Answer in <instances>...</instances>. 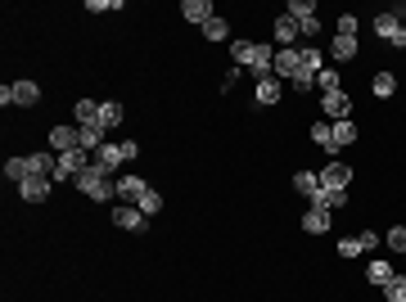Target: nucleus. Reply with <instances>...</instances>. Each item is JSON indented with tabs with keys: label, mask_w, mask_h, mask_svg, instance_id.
<instances>
[{
	"label": "nucleus",
	"mask_w": 406,
	"mask_h": 302,
	"mask_svg": "<svg viewBox=\"0 0 406 302\" xmlns=\"http://www.w3.org/2000/svg\"><path fill=\"white\" fill-rule=\"evenodd\" d=\"M100 144H108V140H104V127H100V122L81 127V149H86V153H95V149H100Z\"/></svg>",
	"instance_id": "22"
},
{
	"label": "nucleus",
	"mask_w": 406,
	"mask_h": 302,
	"mask_svg": "<svg viewBox=\"0 0 406 302\" xmlns=\"http://www.w3.org/2000/svg\"><path fill=\"white\" fill-rule=\"evenodd\" d=\"M280 95H285V81L271 72V77H257V104H276Z\"/></svg>",
	"instance_id": "14"
},
{
	"label": "nucleus",
	"mask_w": 406,
	"mask_h": 302,
	"mask_svg": "<svg viewBox=\"0 0 406 302\" xmlns=\"http://www.w3.org/2000/svg\"><path fill=\"white\" fill-rule=\"evenodd\" d=\"M145 194H150V185L140 176H118V203H140Z\"/></svg>",
	"instance_id": "9"
},
{
	"label": "nucleus",
	"mask_w": 406,
	"mask_h": 302,
	"mask_svg": "<svg viewBox=\"0 0 406 302\" xmlns=\"http://www.w3.org/2000/svg\"><path fill=\"white\" fill-rule=\"evenodd\" d=\"M356 28H361L356 14H339V32H334V36H356Z\"/></svg>",
	"instance_id": "34"
},
{
	"label": "nucleus",
	"mask_w": 406,
	"mask_h": 302,
	"mask_svg": "<svg viewBox=\"0 0 406 302\" xmlns=\"http://www.w3.org/2000/svg\"><path fill=\"white\" fill-rule=\"evenodd\" d=\"M36 100H41V86L36 81H14V86H0V104H18V108H32Z\"/></svg>",
	"instance_id": "5"
},
{
	"label": "nucleus",
	"mask_w": 406,
	"mask_h": 302,
	"mask_svg": "<svg viewBox=\"0 0 406 302\" xmlns=\"http://www.w3.org/2000/svg\"><path fill=\"white\" fill-rule=\"evenodd\" d=\"M303 231L307 235H325L329 231V208H307L303 212Z\"/></svg>",
	"instance_id": "15"
},
{
	"label": "nucleus",
	"mask_w": 406,
	"mask_h": 302,
	"mask_svg": "<svg viewBox=\"0 0 406 302\" xmlns=\"http://www.w3.org/2000/svg\"><path fill=\"white\" fill-rule=\"evenodd\" d=\"M72 185L81 190V194H91L95 203H108V199H118V180L108 176V172H100V167H81L77 176H72Z\"/></svg>",
	"instance_id": "2"
},
{
	"label": "nucleus",
	"mask_w": 406,
	"mask_h": 302,
	"mask_svg": "<svg viewBox=\"0 0 406 302\" xmlns=\"http://www.w3.org/2000/svg\"><path fill=\"white\" fill-rule=\"evenodd\" d=\"M312 140L321 144V149L329 153V163H334V153H339V144H334V127H329V122H312Z\"/></svg>",
	"instance_id": "17"
},
{
	"label": "nucleus",
	"mask_w": 406,
	"mask_h": 302,
	"mask_svg": "<svg viewBox=\"0 0 406 302\" xmlns=\"http://www.w3.org/2000/svg\"><path fill=\"white\" fill-rule=\"evenodd\" d=\"M352 140H356V127L348 122V117H343V122H334V144H339V149H348Z\"/></svg>",
	"instance_id": "28"
},
{
	"label": "nucleus",
	"mask_w": 406,
	"mask_h": 302,
	"mask_svg": "<svg viewBox=\"0 0 406 302\" xmlns=\"http://www.w3.org/2000/svg\"><path fill=\"white\" fill-rule=\"evenodd\" d=\"M348 180H352V167L348 163H329L325 172H321V190H348Z\"/></svg>",
	"instance_id": "12"
},
{
	"label": "nucleus",
	"mask_w": 406,
	"mask_h": 302,
	"mask_svg": "<svg viewBox=\"0 0 406 302\" xmlns=\"http://www.w3.org/2000/svg\"><path fill=\"white\" fill-rule=\"evenodd\" d=\"M199 32H203V41H226V36H230V28H226V18H217V14L208 18V23H203Z\"/></svg>",
	"instance_id": "24"
},
{
	"label": "nucleus",
	"mask_w": 406,
	"mask_h": 302,
	"mask_svg": "<svg viewBox=\"0 0 406 302\" xmlns=\"http://www.w3.org/2000/svg\"><path fill=\"white\" fill-rule=\"evenodd\" d=\"M135 153H140V144H135V140H122V144L108 140V144H100V149H95V158H91V163L100 167V172L113 176V172H118V163H131Z\"/></svg>",
	"instance_id": "3"
},
{
	"label": "nucleus",
	"mask_w": 406,
	"mask_h": 302,
	"mask_svg": "<svg viewBox=\"0 0 406 302\" xmlns=\"http://www.w3.org/2000/svg\"><path fill=\"white\" fill-rule=\"evenodd\" d=\"M375 32L384 36L393 50H406V28H402V18H397V14H379V18H375Z\"/></svg>",
	"instance_id": "6"
},
{
	"label": "nucleus",
	"mask_w": 406,
	"mask_h": 302,
	"mask_svg": "<svg viewBox=\"0 0 406 302\" xmlns=\"http://www.w3.org/2000/svg\"><path fill=\"white\" fill-rule=\"evenodd\" d=\"M321 108H325V117H334V122H343V117L352 113V100H348L343 91H334V95H325V100H321Z\"/></svg>",
	"instance_id": "13"
},
{
	"label": "nucleus",
	"mask_w": 406,
	"mask_h": 302,
	"mask_svg": "<svg viewBox=\"0 0 406 302\" xmlns=\"http://www.w3.org/2000/svg\"><path fill=\"white\" fill-rule=\"evenodd\" d=\"M325 68V50H316V45H307V50H298V77L289 81V86H298V91H307V86H316V72Z\"/></svg>",
	"instance_id": "4"
},
{
	"label": "nucleus",
	"mask_w": 406,
	"mask_h": 302,
	"mask_svg": "<svg viewBox=\"0 0 406 302\" xmlns=\"http://www.w3.org/2000/svg\"><path fill=\"white\" fill-rule=\"evenodd\" d=\"M402 257H406V252H402Z\"/></svg>",
	"instance_id": "38"
},
{
	"label": "nucleus",
	"mask_w": 406,
	"mask_h": 302,
	"mask_svg": "<svg viewBox=\"0 0 406 302\" xmlns=\"http://www.w3.org/2000/svg\"><path fill=\"white\" fill-rule=\"evenodd\" d=\"M316 86H321L325 95H334V91L343 86V81H339V72H334V68H329V64H325L321 72H316Z\"/></svg>",
	"instance_id": "27"
},
{
	"label": "nucleus",
	"mask_w": 406,
	"mask_h": 302,
	"mask_svg": "<svg viewBox=\"0 0 406 302\" xmlns=\"http://www.w3.org/2000/svg\"><path fill=\"white\" fill-rule=\"evenodd\" d=\"M135 208H140L145 216H154V212H163V194H154V190H150V194H145L140 203H135Z\"/></svg>",
	"instance_id": "31"
},
{
	"label": "nucleus",
	"mask_w": 406,
	"mask_h": 302,
	"mask_svg": "<svg viewBox=\"0 0 406 302\" xmlns=\"http://www.w3.org/2000/svg\"><path fill=\"white\" fill-rule=\"evenodd\" d=\"M113 226L118 231H145V212L135 203H118L113 208Z\"/></svg>",
	"instance_id": "8"
},
{
	"label": "nucleus",
	"mask_w": 406,
	"mask_h": 302,
	"mask_svg": "<svg viewBox=\"0 0 406 302\" xmlns=\"http://www.w3.org/2000/svg\"><path fill=\"white\" fill-rule=\"evenodd\" d=\"M181 14H186V23H203L213 18V0H186V5H181Z\"/></svg>",
	"instance_id": "16"
},
{
	"label": "nucleus",
	"mask_w": 406,
	"mask_h": 302,
	"mask_svg": "<svg viewBox=\"0 0 406 302\" xmlns=\"http://www.w3.org/2000/svg\"><path fill=\"white\" fill-rule=\"evenodd\" d=\"M371 91L379 95V100H388L393 91H397V77H393V72H375V81H371Z\"/></svg>",
	"instance_id": "25"
},
{
	"label": "nucleus",
	"mask_w": 406,
	"mask_h": 302,
	"mask_svg": "<svg viewBox=\"0 0 406 302\" xmlns=\"http://www.w3.org/2000/svg\"><path fill=\"white\" fill-rule=\"evenodd\" d=\"M72 117H77L81 127L100 122V104H95V100H77V104H72Z\"/></svg>",
	"instance_id": "21"
},
{
	"label": "nucleus",
	"mask_w": 406,
	"mask_h": 302,
	"mask_svg": "<svg viewBox=\"0 0 406 302\" xmlns=\"http://www.w3.org/2000/svg\"><path fill=\"white\" fill-rule=\"evenodd\" d=\"M276 41H280V50H289V45L298 41V23H293L289 14H280V18H276Z\"/></svg>",
	"instance_id": "19"
},
{
	"label": "nucleus",
	"mask_w": 406,
	"mask_h": 302,
	"mask_svg": "<svg viewBox=\"0 0 406 302\" xmlns=\"http://www.w3.org/2000/svg\"><path fill=\"white\" fill-rule=\"evenodd\" d=\"M50 144H55V153L81 149V127H55V131H50Z\"/></svg>",
	"instance_id": "11"
},
{
	"label": "nucleus",
	"mask_w": 406,
	"mask_h": 302,
	"mask_svg": "<svg viewBox=\"0 0 406 302\" xmlns=\"http://www.w3.org/2000/svg\"><path fill=\"white\" fill-rule=\"evenodd\" d=\"M388 248L393 252H406V226H393V231H388Z\"/></svg>",
	"instance_id": "33"
},
{
	"label": "nucleus",
	"mask_w": 406,
	"mask_h": 302,
	"mask_svg": "<svg viewBox=\"0 0 406 302\" xmlns=\"http://www.w3.org/2000/svg\"><path fill=\"white\" fill-rule=\"evenodd\" d=\"M271 72H276V77L289 86V81L298 77V50H276V64H271Z\"/></svg>",
	"instance_id": "10"
},
{
	"label": "nucleus",
	"mask_w": 406,
	"mask_h": 302,
	"mask_svg": "<svg viewBox=\"0 0 406 302\" xmlns=\"http://www.w3.org/2000/svg\"><path fill=\"white\" fill-rule=\"evenodd\" d=\"M298 32H303V36H316V32H321V18H307V23H298Z\"/></svg>",
	"instance_id": "37"
},
{
	"label": "nucleus",
	"mask_w": 406,
	"mask_h": 302,
	"mask_svg": "<svg viewBox=\"0 0 406 302\" xmlns=\"http://www.w3.org/2000/svg\"><path fill=\"white\" fill-rule=\"evenodd\" d=\"M356 50H361V45H356V36H334V64H348V59H356Z\"/></svg>",
	"instance_id": "20"
},
{
	"label": "nucleus",
	"mask_w": 406,
	"mask_h": 302,
	"mask_svg": "<svg viewBox=\"0 0 406 302\" xmlns=\"http://www.w3.org/2000/svg\"><path fill=\"white\" fill-rule=\"evenodd\" d=\"M285 14H289L293 23H307V18H316V0H289Z\"/></svg>",
	"instance_id": "23"
},
{
	"label": "nucleus",
	"mask_w": 406,
	"mask_h": 302,
	"mask_svg": "<svg viewBox=\"0 0 406 302\" xmlns=\"http://www.w3.org/2000/svg\"><path fill=\"white\" fill-rule=\"evenodd\" d=\"M339 257H361V239H356V235L339 239Z\"/></svg>",
	"instance_id": "32"
},
{
	"label": "nucleus",
	"mask_w": 406,
	"mask_h": 302,
	"mask_svg": "<svg viewBox=\"0 0 406 302\" xmlns=\"http://www.w3.org/2000/svg\"><path fill=\"white\" fill-rule=\"evenodd\" d=\"M384 298L388 302H406V275H393V280L384 284Z\"/></svg>",
	"instance_id": "29"
},
{
	"label": "nucleus",
	"mask_w": 406,
	"mask_h": 302,
	"mask_svg": "<svg viewBox=\"0 0 406 302\" xmlns=\"http://www.w3.org/2000/svg\"><path fill=\"white\" fill-rule=\"evenodd\" d=\"M230 59H235V68H253L257 77H271L276 50H266V45H257V41H230Z\"/></svg>",
	"instance_id": "1"
},
{
	"label": "nucleus",
	"mask_w": 406,
	"mask_h": 302,
	"mask_svg": "<svg viewBox=\"0 0 406 302\" xmlns=\"http://www.w3.org/2000/svg\"><path fill=\"white\" fill-rule=\"evenodd\" d=\"M86 9H91V14H108V9H122L118 0H86Z\"/></svg>",
	"instance_id": "35"
},
{
	"label": "nucleus",
	"mask_w": 406,
	"mask_h": 302,
	"mask_svg": "<svg viewBox=\"0 0 406 302\" xmlns=\"http://www.w3.org/2000/svg\"><path fill=\"white\" fill-rule=\"evenodd\" d=\"M366 275H371V284H379V289H384V284H388L397 271H393L388 262H371V267H366Z\"/></svg>",
	"instance_id": "26"
},
{
	"label": "nucleus",
	"mask_w": 406,
	"mask_h": 302,
	"mask_svg": "<svg viewBox=\"0 0 406 302\" xmlns=\"http://www.w3.org/2000/svg\"><path fill=\"white\" fill-rule=\"evenodd\" d=\"M293 190H298V194L312 203L316 194H321V176H316V172H298V176H293Z\"/></svg>",
	"instance_id": "18"
},
{
	"label": "nucleus",
	"mask_w": 406,
	"mask_h": 302,
	"mask_svg": "<svg viewBox=\"0 0 406 302\" xmlns=\"http://www.w3.org/2000/svg\"><path fill=\"white\" fill-rule=\"evenodd\" d=\"M356 239H361V252H371V248L379 244V235H375V231H361V235H356Z\"/></svg>",
	"instance_id": "36"
},
{
	"label": "nucleus",
	"mask_w": 406,
	"mask_h": 302,
	"mask_svg": "<svg viewBox=\"0 0 406 302\" xmlns=\"http://www.w3.org/2000/svg\"><path fill=\"white\" fill-rule=\"evenodd\" d=\"M122 122V104H100V127L108 131V127H118Z\"/></svg>",
	"instance_id": "30"
},
{
	"label": "nucleus",
	"mask_w": 406,
	"mask_h": 302,
	"mask_svg": "<svg viewBox=\"0 0 406 302\" xmlns=\"http://www.w3.org/2000/svg\"><path fill=\"white\" fill-rule=\"evenodd\" d=\"M50 190H55L50 176H28V180L18 185V194L28 199V203H45V199H50Z\"/></svg>",
	"instance_id": "7"
}]
</instances>
